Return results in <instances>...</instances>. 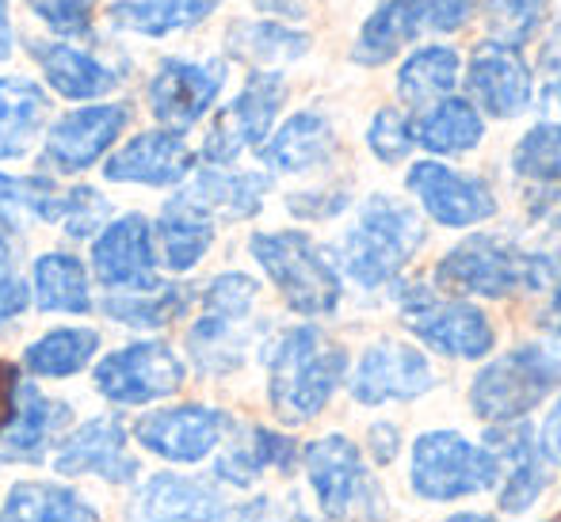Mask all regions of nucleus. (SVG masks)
<instances>
[{
	"label": "nucleus",
	"instance_id": "nucleus-1",
	"mask_svg": "<svg viewBox=\"0 0 561 522\" xmlns=\"http://www.w3.org/2000/svg\"><path fill=\"white\" fill-rule=\"evenodd\" d=\"M347 374V351L313 324L287 328L267 355V401L283 424H306L333 401Z\"/></svg>",
	"mask_w": 561,
	"mask_h": 522
},
{
	"label": "nucleus",
	"instance_id": "nucleus-2",
	"mask_svg": "<svg viewBox=\"0 0 561 522\" xmlns=\"http://www.w3.org/2000/svg\"><path fill=\"white\" fill-rule=\"evenodd\" d=\"M424 244V221L393 195H370L340 241V267L355 287L378 290L398 282Z\"/></svg>",
	"mask_w": 561,
	"mask_h": 522
},
{
	"label": "nucleus",
	"instance_id": "nucleus-3",
	"mask_svg": "<svg viewBox=\"0 0 561 522\" xmlns=\"http://www.w3.org/2000/svg\"><path fill=\"white\" fill-rule=\"evenodd\" d=\"M561 385V339L519 344L473 374L470 408L485 424H516L531 416Z\"/></svg>",
	"mask_w": 561,
	"mask_h": 522
},
{
	"label": "nucleus",
	"instance_id": "nucleus-4",
	"mask_svg": "<svg viewBox=\"0 0 561 522\" xmlns=\"http://www.w3.org/2000/svg\"><path fill=\"white\" fill-rule=\"evenodd\" d=\"M249 252L295 313L302 316L336 313L344 287H340L336 264L325 256V248L318 241H310L298 229H279V233H256L249 241Z\"/></svg>",
	"mask_w": 561,
	"mask_h": 522
},
{
	"label": "nucleus",
	"instance_id": "nucleus-5",
	"mask_svg": "<svg viewBox=\"0 0 561 522\" xmlns=\"http://www.w3.org/2000/svg\"><path fill=\"white\" fill-rule=\"evenodd\" d=\"M409 485L421 500L450 503L501 485V465L485 442L478 446L462 431L436 427V431L416 434L413 454H409Z\"/></svg>",
	"mask_w": 561,
	"mask_h": 522
},
{
	"label": "nucleus",
	"instance_id": "nucleus-6",
	"mask_svg": "<svg viewBox=\"0 0 561 522\" xmlns=\"http://www.w3.org/2000/svg\"><path fill=\"white\" fill-rule=\"evenodd\" d=\"M405 328L421 339L428 351L458 362H478L496 347L493 321L485 310L462 298H444L428 282H401L393 290Z\"/></svg>",
	"mask_w": 561,
	"mask_h": 522
},
{
	"label": "nucleus",
	"instance_id": "nucleus-7",
	"mask_svg": "<svg viewBox=\"0 0 561 522\" xmlns=\"http://www.w3.org/2000/svg\"><path fill=\"white\" fill-rule=\"evenodd\" d=\"M527 264L531 248H519L496 233H473L447 248V256L436 264V282L462 298L501 302L527 287Z\"/></svg>",
	"mask_w": 561,
	"mask_h": 522
},
{
	"label": "nucleus",
	"instance_id": "nucleus-8",
	"mask_svg": "<svg viewBox=\"0 0 561 522\" xmlns=\"http://www.w3.org/2000/svg\"><path fill=\"white\" fill-rule=\"evenodd\" d=\"M283 100H287V81L275 69H252L233 104L215 118V130L203 141V161L226 169L244 149L264 146L275 118H279Z\"/></svg>",
	"mask_w": 561,
	"mask_h": 522
},
{
	"label": "nucleus",
	"instance_id": "nucleus-9",
	"mask_svg": "<svg viewBox=\"0 0 561 522\" xmlns=\"http://www.w3.org/2000/svg\"><path fill=\"white\" fill-rule=\"evenodd\" d=\"M466 100L489 118H519L535 107V73L524 58V46H512L504 38H485L473 46L470 61L462 69Z\"/></svg>",
	"mask_w": 561,
	"mask_h": 522
},
{
	"label": "nucleus",
	"instance_id": "nucleus-10",
	"mask_svg": "<svg viewBox=\"0 0 561 522\" xmlns=\"http://www.w3.org/2000/svg\"><path fill=\"white\" fill-rule=\"evenodd\" d=\"M432 385H436V370H432L428 355L421 347L405 344V339H378L359 355L347 390L359 405L378 408L416 401Z\"/></svg>",
	"mask_w": 561,
	"mask_h": 522
},
{
	"label": "nucleus",
	"instance_id": "nucleus-11",
	"mask_svg": "<svg viewBox=\"0 0 561 522\" xmlns=\"http://www.w3.org/2000/svg\"><path fill=\"white\" fill-rule=\"evenodd\" d=\"M405 187L421 210L444 229H473L496 218V195L481 176L450 169L444 161H416L405 176Z\"/></svg>",
	"mask_w": 561,
	"mask_h": 522
},
{
	"label": "nucleus",
	"instance_id": "nucleus-12",
	"mask_svg": "<svg viewBox=\"0 0 561 522\" xmlns=\"http://www.w3.org/2000/svg\"><path fill=\"white\" fill-rule=\"evenodd\" d=\"M184 385V362L169 344H130L107 355L96 367V390L115 405H149L157 397H172Z\"/></svg>",
	"mask_w": 561,
	"mask_h": 522
},
{
	"label": "nucleus",
	"instance_id": "nucleus-13",
	"mask_svg": "<svg viewBox=\"0 0 561 522\" xmlns=\"http://www.w3.org/2000/svg\"><path fill=\"white\" fill-rule=\"evenodd\" d=\"M306 473H310L313 496L329 519H355L375 496L363 454L347 434H325L306 446Z\"/></svg>",
	"mask_w": 561,
	"mask_h": 522
},
{
	"label": "nucleus",
	"instance_id": "nucleus-14",
	"mask_svg": "<svg viewBox=\"0 0 561 522\" xmlns=\"http://www.w3.org/2000/svg\"><path fill=\"white\" fill-rule=\"evenodd\" d=\"M226 89V61H187L169 58L157 66L149 81V111L169 130L195 126Z\"/></svg>",
	"mask_w": 561,
	"mask_h": 522
},
{
	"label": "nucleus",
	"instance_id": "nucleus-15",
	"mask_svg": "<svg viewBox=\"0 0 561 522\" xmlns=\"http://www.w3.org/2000/svg\"><path fill=\"white\" fill-rule=\"evenodd\" d=\"M130 123V107L126 104H92L81 111H69L66 118L54 123V130L46 134L43 161L50 169L66 172H84L107 153L118 141V134Z\"/></svg>",
	"mask_w": 561,
	"mask_h": 522
},
{
	"label": "nucleus",
	"instance_id": "nucleus-16",
	"mask_svg": "<svg viewBox=\"0 0 561 522\" xmlns=\"http://www.w3.org/2000/svg\"><path fill=\"white\" fill-rule=\"evenodd\" d=\"M485 446L493 450L496 465H501V511L508 515H524L539 503L542 488H547V465H542L539 442H535L531 424L516 419V424H489Z\"/></svg>",
	"mask_w": 561,
	"mask_h": 522
},
{
	"label": "nucleus",
	"instance_id": "nucleus-17",
	"mask_svg": "<svg viewBox=\"0 0 561 522\" xmlns=\"http://www.w3.org/2000/svg\"><path fill=\"white\" fill-rule=\"evenodd\" d=\"M96 279L112 290H149L157 287L153 225L141 213H126L112 221L92 244Z\"/></svg>",
	"mask_w": 561,
	"mask_h": 522
},
{
	"label": "nucleus",
	"instance_id": "nucleus-18",
	"mask_svg": "<svg viewBox=\"0 0 561 522\" xmlns=\"http://www.w3.org/2000/svg\"><path fill=\"white\" fill-rule=\"evenodd\" d=\"M226 424L229 416L210 405H180L146 416L134 427V434H138L141 446L157 450L169 462H199L218 446Z\"/></svg>",
	"mask_w": 561,
	"mask_h": 522
},
{
	"label": "nucleus",
	"instance_id": "nucleus-19",
	"mask_svg": "<svg viewBox=\"0 0 561 522\" xmlns=\"http://www.w3.org/2000/svg\"><path fill=\"white\" fill-rule=\"evenodd\" d=\"M195 156L187 149L180 130H146L130 138L123 149L104 164V176L115 184H146V187H169L192 172Z\"/></svg>",
	"mask_w": 561,
	"mask_h": 522
},
{
	"label": "nucleus",
	"instance_id": "nucleus-20",
	"mask_svg": "<svg viewBox=\"0 0 561 522\" xmlns=\"http://www.w3.org/2000/svg\"><path fill=\"white\" fill-rule=\"evenodd\" d=\"M31 58L38 61L46 84L58 92L61 100H100L123 81V73H115L112 66L96 58V54L81 50L66 38H38V43H27Z\"/></svg>",
	"mask_w": 561,
	"mask_h": 522
},
{
	"label": "nucleus",
	"instance_id": "nucleus-21",
	"mask_svg": "<svg viewBox=\"0 0 561 522\" xmlns=\"http://www.w3.org/2000/svg\"><path fill=\"white\" fill-rule=\"evenodd\" d=\"M333 153H336V130L321 111H295L260 146V161L272 172H287V176L321 169V164H329Z\"/></svg>",
	"mask_w": 561,
	"mask_h": 522
},
{
	"label": "nucleus",
	"instance_id": "nucleus-22",
	"mask_svg": "<svg viewBox=\"0 0 561 522\" xmlns=\"http://www.w3.org/2000/svg\"><path fill=\"white\" fill-rule=\"evenodd\" d=\"M428 27V0H382L363 20L352 43V61L363 69H378L393 61L416 35Z\"/></svg>",
	"mask_w": 561,
	"mask_h": 522
},
{
	"label": "nucleus",
	"instance_id": "nucleus-23",
	"mask_svg": "<svg viewBox=\"0 0 561 522\" xmlns=\"http://www.w3.org/2000/svg\"><path fill=\"white\" fill-rule=\"evenodd\" d=\"M409 123H413V146H421L432 156H462L485 138V115L455 92L421 107Z\"/></svg>",
	"mask_w": 561,
	"mask_h": 522
},
{
	"label": "nucleus",
	"instance_id": "nucleus-24",
	"mask_svg": "<svg viewBox=\"0 0 561 522\" xmlns=\"http://www.w3.org/2000/svg\"><path fill=\"white\" fill-rule=\"evenodd\" d=\"M54 465H58V473H69V477L73 473H100V477L115 480V485L130 480L134 469H138L126 457V431L115 419H92L81 431H73Z\"/></svg>",
	"mask_w": 561,
	"mask_h": 522
},
{
	"label": "nucleus",
	"instance_id": "nucleus-25",
	"mask_svg": "<svg viewBox=\"0 0 561 522\" xmlns=\"http://www.w3.org/2000/svg\"><path fill=\"white\" fill-rule=\"evenodd\" d=\"M46 111H50V100L35 77H0V161H20L31 153L35 138L43 134Z\"/></svg>",
	"mask_w": 561,
	"mask_h": 522
},
{
	"label": "nucleus",
	"instance_id": "nucleus-26",
	"mask_svg": "<svg viewBox=\"0 0 561 522\" xmlns=\"http://www.w3.org/2000/svg\"><path fill=\"white\" fill-rule=\"evenodd\" d=\"M226 50L252 69H275L302 58L310 50V35L283 20H237L226 31Z\"/></svg>",
	"mask_w": 561,
	"mask_h": 522
},
{
	"label": "nucleus",
	"instance_id": "nucleus-27",
	"mask_svg": "<svg viewBox=\"0 0 561 522\" xmlns=\"http://www.w3.org/2000/svg\"><path fill=\"white\" fill-rule=\"evenodd\" d=\"M222 0H118L107 8V20L115 31L141 38H169L180 31L199 27L203 20L215 15Z\"/></svg>",
	"mask_w": 561,
	"mask_h": 522
},
{
	"label": "nucleus",
	"instance_id": "nucleus-28",
	"mask_svg": "<svg viewBox=\"0 0 561 522\" xmlns=\"http://www.w3.org/2000/svg\"><path fill=\"white\" fill-rule=\"evenodd\" d=\"M153 236H157V248H161V264L169 271H192L210 252V244H215V218L180 195L157 218Z\"/></svg>",
	"mask_w": 561,
	"mask_h": 522
},
{
	"label": "nucleus",
	"instance_id": "nucleus-29",
	"mask_svg": "<svg viewBox=\"0 0 561 522\" xmlns=\"http://www.w3.org/2000/svg\"><path fill=\"white\" fill-rule=\"evenodd\" d=\"M462 81V58L455 46L447 43H428L416 46L398 69V96L409 107H428L436 100L450 96Z\"/></svg>",
	"mask_w": 561,
	"mask_h": 522
},
{
	"label": "nucleus",
	"instance_id": "nucleus-30",
	"mask_svg": "<svg viewBox=\"0 0 561 522\" xmlns=\"http://www.w3.org/2000/svg\"><path fill=\"white\" fill-rule=\"evenodd\" d=\"M69 419V405L46 401L35 385L15 390V413L8 419L4 434V457H38V450L50 442V434Z\"/></svg>",
	"mask_w": 561,
	"mask_h": 522
},
{
	"label": "nucleus",
	"instance_id": "nucleus-31",
	"mask_svg": "<svg viewBox=\"0 0 561 522\" xmlns=\"http://www.w3.org/2000/svg\"><path fill=\"white\" fill-rule=\"evenodd\" d=\"M267 195V179L252 176V172H226L210 164L199 179L192 184V192H184L187 202H195L199 210H207L210 218L215 213H226V218H252L260 207H264Z\"/></svg>",
	"mask_w": 561,
	"mask_h": 522
},
{
	"label": "nucleus",
	"instance_id": "nucleus-32",
	"mask_svg": "<svg viewBox=\"0 0 561 522\" xmlns=\"http://www.w3.org/2000/svg\"><path fill=\"white\" fill-rule=\"evenodd\" d=\"M35 302L43 313H89V275L69 252H46L35 259Z\"/></svg>",
	"mask_w": 561,
	"mask_h": 522
},
{
	"label": "nucleus",
	"instance_id": "nucleus-33",
	"mask_svg": "<svg viewBox=\"0 0 561 522\" xmlns=\"http://www.w3.org/2000/svg\"><path fill=\"white\" fill-rule=\"evenodd\" d=\"M295 465V442L272 427H252L241 442L218 462V477L229 485H252L264 469H290Z\"/></svg>",
	"mask_w": 561,
	"mask_h": 522
},
{
	"label": "nucleus",
	"instance_id": "nucleus-34",
	"mask_svg": "<svg viewBox=\"0 0 561 522\" xmlns=\"http://www.w3.org/2000/svg\"><path fill=\"white\" fill-rule=\"evenodd\" d=\"M100 351V336L89 328H54L43 339L27 347L23 362L38 378H73L89 367V359Z\"/></svg>",
	"mask_w": 561,
	"mask_h": 522
},
{
	"label": "nucleus",
	"instance_id": "nucleus-35",
	"mask_svg": "<svg viewBox=\"0 0 561 522\" xmlns=\"http://www.w3.org/2000/svg\"><path fill=\"white\" fill-rule=\"evenodd\" d=\"M92 508L61 485H15L8 492V515L4 522H92Z\"/></svg>",
	"mask_w": 561,
	"mask_h": 522
},
{
	"label": "nucleus",
	"instance_id": "nucleus-36",
	"mask_svg": "<svg viewBox=\"0 0 561 522\" xmlns=\"http://www.w3.org/2000/svg\"><path fill=\"white\" fill-rule=\"evenodd\" d=\"M226 503L199 480H176L157 477L153 488L146 492V515L157 519H180V522H218Z\"/></svg>",
	"mask_w": 561,
	"mask_h": 522
},
{
	"label": "nucleus",
	"instance_id": "nucleus-37",
	"mask_svg": "<svg viewBox=\"0 0 561 522\" xmlns=\"http://www.w3.org/2000/svg\"><path fill=\"white\" fill-rule=\"evenodd\" d=\"M512 172L527 184H561V123L542 118L512 149Z\"/></svg>",
	"mask_w": 561,
	"mask_h": 522
},
{
	"label": "nucleus",
	"instance_id": "nucleus-38",
	"mask_svg": "<svg viewBox=\"0 0 561 522\" xmlns=\"http://www.w3.org/2000/svg\"><path fill=\"white\" fill-rule=\"evenodd\" d=\"M187 290L184 287H149V290H126V298H107L104 313L115 316L134 328H161V324L176 321L187 310Z\"/></svg>",
	"mask_w": 561,
	"mask_h": 522
},
{
	"label": "nucleus",
	"instance_id": "nucleus-39",
	"mask_svg": "<svg viewBox=\"0 0 561 522\" xmlns=\"http://www.w3.org/2000/svg\"><path fill=\"white\" fill-rule=\"evenodd\" d=\"M485 8L496 31L493 38H504L512 46H527L539 35L550 0H485Z\"/></svg>",
	"mask_w": 561,
	"mask_h": 522
},
{
	"label": "nucleus",
	"instance_id": "nucleus-40",
	"mask_svg": "<svg viewBox=\"0 0 561 522\" xmlns=\"http://www.w3.org/2000/svg\"><path fill=\"white\" fill-rule=\"evenodd\" d=\"M256 294H260L256 279H249V275H241V271H226V275H218L207 287V294H203V316L241 324L244 316H249L252 302H256Z\"/></svg>",
	"mask_w": 561,
	"mask_h": 522
},
{
	"label": "nucleus",
	"instance_id": "nucleus-41",
	"mask_svg": "<svg viewBox=\"0 0 561 522\" xmlns=\"http://www.w3.org/2000/svg\"><path fill=\"white\" fill-rule=\"evenodd\" d=\"M367 149L375 153V161L382 164H398L413 153V123L401 107H378L370 115L367 126Z\"/></svg>",
	"mask_w": 561,
	"mask_h": 522
},
{
	"label": "nucleus",
	"instance_id": "nucleus-42",
	"mask_svg": "<svg viewBox=\"0 0 561 522\" xmlns=\"http://www.w3.org/2000/svg\"><path fill=\"white\" fill-rule=\"evenodd\" d=\"M61 202H66V195H61L50 179H23V176H4V172H0V207H23V210L38 213L43 221H58Z\"/></svg>",
	"mask_w": 561,
	"mask_h": 522
},
{
	"label": "nucleus",
	"instance_id": "nucleus-43",
	"mask_svg": "<svg viewBox=\"0 0 561 522\" xmlns=\"http://www.w3.org/2000/svg\"><path fill=\"white\" fill-rule=\"evenodd\" d=\"M27 8L61 38L92 35V0H27Z\"/></svg>",
	"mask_w": 561,
	"mask_h": 522
},
{
	"label": "nucleus",
	"instance_id": "nucleus-44",
	"mask_svg": "<svg viewBox=\"0 0 561 522\" xmlns=\"http://www.w3.org/2000/svg\"><path fill=\"white\" fill-rule=\"evenodd\" d=\"M104 218H107V199L100 192H92V187H73V192H66L58 221H66L69 236L84 241V236H92L104 225Z\"/></svg>",
	"mask_w": 561,
	"mask_h": 522
},
{
	"label": "nucleus",
	"instance_id": "nucleus-45",
	"mask_svg": "<svg viewBox=\"0 0 561 522\" xmlns=\"http://www.w3.org/2000/svg\"><path fill=\"white\" fill-rule=\"evenodd\" d=\"M347 202H352L347 192H302V195H290L287 207L290 213H298V218L325 221V218H336L340 210H347Z\"/></svg>",
	"mask_w": 561,
	"mask_h": 522
},
{
	"label": "nucleus",
	"instance_id": "nucleus-46",
	"mask_svg": "<svg viewBox=\"0 0 561 522\" xmlns=\"http://www.w3.org/2000/svg\"><path fill=\"white\" fill-rule=\"evenodd\" d=\"M478 12V0H428V31L436 35H455Z\"/></svg>",
	"mask_w": 561,
	"mask_h": 522
},
{
	"label": "nucleus",
	"instance_id": "nucleus-47",
	"mask_svg": "<svg viewBox=\"0 0 561 522\" xmlns=\"http://www.w3.org/2000/svg\"><path fill=\"white\" fill-rule=\"evenodd\" d=\"M527 213L535 225H547L550 233L561 236V184H539L527 195Z\"/></svg>",
	"mask_w": 561,
	"mask_h": 522
},
{
	"label": "nucleus",
	"instance_id": "nucleus-48",
	"mask_svg": "<svg viewBox=\"0 0 561 522\" xmlns=\"http://www.w3.org/2000/svg\"><path fill=\"white\" fill-rule=\"evenodd\" d=\"M542 61H547V81H542V92H539V100H535V104L547 111V118L561 123V50L550 46Z\"/></svg>",
	"mask_w": 561,
	"mask_h": 522
},
{
	"label": "nucleus",
	"instance_id": "nucleus-49",
	"mask_svg": "<svg viewBox=\"0 0 561 522\" xmlns=\"http://www.w3.org/2000/svg\"><path fill=\"white\" fill-rule=\"evenodd\" d=\"M535 442H539L542 462H550V465H558V469H561V393H558L554 405H550L547 419H542V427H539V434H535Z\"/></svg>",
	"mask_w": 561,
	"mask_h": 522
},
{
	"label": "nucleus",
	"instance_id": "nucleus-50",
	"mask_svg": "<svg viewBox=\"0 0 561 522\" xmlns=\"http://www.w3.org/2000/svg\"><path fill=\"white\" fill-rule=\"evenodd\" d=\"M31 305V290L23 279H12V275H4L0 279V328H4L8 321H15L23 310Z\"/></svg>",
	"mask_w": 561,
	"mask_h": 522
},
{
	"label": "nucleus",
	"instance_id": "nucleus-51",
	"mask_svg": "<svg viewBox=\"0 0 561 522\" xmlns=\"http://www.w3.org/2000/svg\"><path fill=\"white\" fill-rule=\"evenodd\" d=\"M542 294H547V302H542V310L535 313V324H539L550 339H561V275L542 290Z\"/></svg>",
	"mask_w": 561,
	"mask_h": 522
},
{
	"label": "nucleus",
	"instance_id": "nucleus-52",
	"mask_svg": "<svg viewBox=\"0 0 561 522\" xmlns=\"http://www.w3.org/2000/svg\"><path fill=\"white\" fill-rule=\"evenodd\" d=\"M398 446H401L398 427H393V424H370V454H375L378 462H393Z\"/></svg>",
	"mask_w": 561,
	"mask_h": 522
},
{
	"label": "nucleus",
	"instance_id": "nucleus-53",
	"mask_svg": "<svg viewBox=\"0 0 561 522\" xmlns=\"http://www.w3.org/2000/svg\"><path fill=\"white\" fill-rule=\"evenodd\" d=\"M15 390H20L15 370L8 367V362H0V431H4L8 419H12V413H15Z\"/></svg>",
	"mask_w": 561,
	"mask_h": 522
},
{
	"label": "nucleus",
	"instance_id": "nucleus-54",
	"mask_svg": "<svg viewBox=\"0 0 561 522\" xmlns=\"http://www.w3.org/2000/svg\"><path fill=\"white\" fill-rule=\"evenodd\" d=\"M256 8L279 15V20H302L306 15V0H256Z\"/></svg>",
	"mask_w": 561,
	"mask_h": 522
},
{
	"label": "nucleus",
	"instance_id": "nucleus-55",
	"mask_svg": "<svg viewBox=\"0 0 561 522\" xmlns=\"http://www.w3.org/2000/svg\"><path fill=\"white\" fill-rule=\"evenodd\" d=\"M12 259H15V233H12V225H8V221L0 218V279L8 275Z\"/></svg>",
	"mask_w": 561,
	"mask_h": 522
},
{
	"label": "nucleus",
	"instance_id": "nucleus-56",
	"mask_svg": "<svg viewBox=\"0 0 561 522\" xmlns=\"http://www.w3.org/2000/svg\"><path fill=\"white\" fill-rule=\"evenodd\" d=\"M12 54V20H8V0H0V61Z\"/></svg>",
	"mask_w": 561,
	"mask_h": 522
},
{
	"label": "nucleus",
	"instance_id": "nucleus-57",
	"mask_svg": "<svg viewBox=\"0 0 561 522\" xmlns=\"http://www.w3.org/2000/svg\"><path fill=\"white\" fill-rule=\"evenodd\" d=\"M444 522H504L496 515H478V511H458V515H447Z\"/></svg>",
	"mask_w": 561,
	"mask_h": 522
},
{
	"label": "nucleus",
	"instance_id": "nucleus-58",
	"mask_svg": "<svg viewBox=\"0 0 561 522\" xmlns=\"http://www.w3.org/2000/svg\"><path fill=\"white\" fill-rule=\"evenodd\" d=\"M0 522H4V515H0Z\"/></svg>",
	"mask_w": 561,
	"mask_h": 522
}]
</instances>
